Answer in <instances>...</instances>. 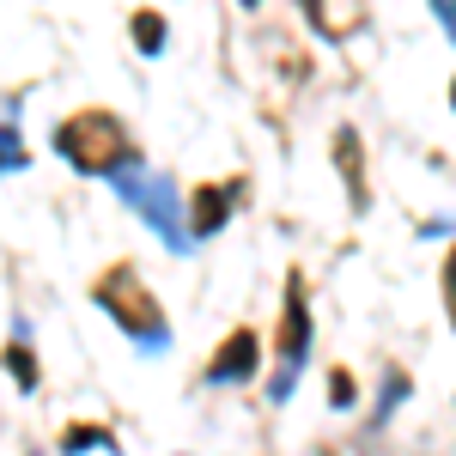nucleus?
<instances>
[{"instance_id": "obj_1", "label": "nucleus", "mask_w": 456, "mask_h": 456, "mask_svg": "<svg viewBox=\"0 0 456 456\" xmlns=\"http://www.w3.org/2000/svg\"><path fill=\"white\" fill-rule=\"evenodd\" d=\"M49 146H55V159L68 165V171L79 176H98V183H116V176L141 171L146 165V146L134 141V128L116 116V110H73L68 122H55V134H49Z\"/></svg>"}, {"instance_id": "obj_2", "label": "nucleus", "mask_w": 456, "mask_h": 456, "mask_svg": "<svg viewBox=\"0 0 456 456\" xmlns=\"http://www.w3.org/2000/svg\"><path fill=\"white\" fill-rule=\"evenodd\" d=\"M92 305L122 329V341L141 353V359H165L176 341L171 316H165V305H159V292L141 281V268L134 262H110L104 274L92 281Z\"/></svg>"}, {"instance_id": "obj_3", "label": "nucleus", "mask_w": 456, "mask_h": 456, "mask_svg": "<svg viewBox=\"0 0 456 456\" xmlns=\"http://www.w3.org/2000/svg\"><path fill=\"white\" fill-rule=\"evenodd\" d=\"M316 347V316H311V281L292 268L281 292V329H274V371H268V408H286L298 395V378Z\"/></svg>"}, {"instance_id": "obj_4", "label": "nucleus", "mask_w": 456, "mask_h": 456, "mask_svg": "<svg viewBox=\"0 0 456 456\" xmlns=\"http://www.w3.org/2000/svg\"><path fill=\"white\" fill-rule=\"evenodd\" d=\"M110 189L122 195V208H134V219H141L171 256H189V249H195V238H189V213H183V183H176L171 171L141 165V171L116 176Z\"/></svg>"}, {"instance_id": "obj_5", "label": "nucleus", "mask_w": 456, "mask_h": 456, "mask_svg": "<svg viewBox=\"0 0 456 456\" xmlns=\"http://www.w3.org/2000/svg\"><path fill=\"white\" fill-rule=\"evenodd\" d=\"M256 378H262V335L238 322V329L213 347L201 384H208V389H244V384H256Z\"/></svg>"}, {"instance_id": "obj_6", "label": "nucleus", "mask_w": 456, "mask_h": 456, "mask_svg": "<svg viewBox=\"0 0 456 456\" xmlns=\"http://www.w3.org/2000/svg\"><path fill=\"white\" fill-rule=\"evenodd\" d=\"M238 201H244V183H238V176H219V183H195V189L183 195V213H189V238H195V244L219 238V232L232 225Z\"/></svg>"}, {"instance_id": "obj_7", "label": "nucleus", "mask_w": 456, "mask_h": 456, "mask_svg": "<svg viewBox=\"0 0 456 456\" xmlns=\"http://www.w3.org/2000/svg\"><path fill=\"white\" fill-rule=\"evenodd\" d=\"M31 316H12V341L0 347V371L12 378V389L19 395H37L43 389V359H37V347H31Z\"/></svg>"}, {"instance_id": "obj_8", "label": "nucleus", "mask_w": 456, "mask_h": 456, "mask_svg": "<svg viewBox=\"0 0 456 456\" xmlns=\"http://www.w3.org/2000/svg\"><path fill=\"white\" fill-rule=\"evenodd\" d=\"M329 152H335L341 183H347V208L353 213H371V189H365V141H359V128L341 122V128H335V141H329Z\"/></svg>"}, {"instance_id": "obj_9", "label": "nucleus", "mask_w": 456, "mask_h": 456, "mask_svg": "<svg viewBox=\"0 0 456 456\" xmlns=\"http://www.w3.org/2000/svg\"><path fill=\"white\" fill-rule=\"evenodd\" d=\"M61 456H122V438L110 432V426H98V420H73L68 432H61V444H55Z\"/></svg>"}, {"instance_id": "obj_10", "label": "nucleus", "mask_w": 456, "mask_h": 456, "mask_svg": "<svg viewBox=\"0 0 456 456\" xmlns=\"http://www.w3.org/2000/svg\"><path fill=\"white\" fill-rule=\"evenodd\" d=\"M408 395H414V378H408V365H384V378H378V408H371V432L395 420Z\"/></svg>"}, {"instance_id": "obj_11", "label": "nucleus", "mask_w": 456, "mask_h": 456, "mask_svg": "<svg viewBox=\"0 0 456 456\" xmlns=\"http://www.w3.org/2000/svg\"><path fill=\"white\" fill-rule=\"evenodd\" d=\"M128 37H134L141 55H165V49H171V19H165L159 6H141V12L128 19Z\"/></svg>"}, {"instance_id": "obj_12", "label": "nucleus", "mask_w": 456, "mask_h": 456, "mask_svg": "<svg viewBox=\"0 0 456 456\" xmlns=\"http://www.w3.org/2000/svg\"><path fill=\"white\" fill-rule=\"evenodd\" d=\"M19 110V104H12ZM0 116V176H19V171H31V146H25V134H19V116Z\"/></svg>"}, {"instance_id": "obj_13", "label": "nucleus", "mask_w": 456, "mask_h": 456, "mask_svg": "<svg viewBox=\"0 0 456 456\" xmlns=\"http://www.w3.org/2000/svg\"><path fill=\"white\" fill-rule=\"evenodd\" d=\"M329 408H335V414H353V408H359V378H353L347 365L329 371Z\"/></svg>"}, {"instance_id": "obj_14", "label": "nucleus", "mask_w": 456, "mask_h": 456, "mask_svg": "<svg viewBox=\"0 0 456 456\" xmlns=\"http://www.w3.org/2000/svg\"><path fill=\"white\" fill-rule=\"evenodd\" d=\"M426 6H432V19H438V31L451 37V0H426Z\"/></svg>"}, {"instance_id": "obj_15", "label": "nucleus", "mask_w": 456, "mask_h": 456, "mask_svg": "<svg viewBox=\"0 0 456 456\" xmlns=\"http://www.w3.org/2000/svg\"><path fill=\"white\" fill-rule=\"evenodd\" d=\"M420 238H426V244H432V238H451V219H426Z\"/></svg>"}, {"instance_id": "obj_16", "label": "nucleus", "mask_w": 456, "mask_h": 456, "mask_svg": "<svg viewBox=\"0 0 456 456\" xmlns=\"http://www.w3.org/2000/svg\"><path fill=\"white\" fill-rule=\"evenodd\" d=\"M305 19H311V25H316V31H322V37H329V19H322V0H305Z\"/></svg>"}, {"instance_id": "obj_17", "label": "nucleus", "mask_w": 456, "mask_h": 456, "mask_svg": "<svg viewBox=\"0 0 456 456\" xmlns=\"http://www.w3.org/2000/svg\"><path fill=\"white\" fill-rule=\"evenodd\" d=\"M238 6H249V12H256V6H268V0H238Z\"/></svg>"}, {"instance_id": "obj_18", "label": "nucleus", "mask_w": 456, "mask_h": 456, "mask_svg": "<svg viewBox=\"0 0 456 456\" xmlns=\"http://www.w3.org/2000/svg\"><path fill=\"white\" fill-rule=\"evenodd\" d=\"M25 456H43V451H25Z\"/></svg>"}]
</instances>
